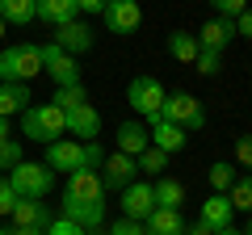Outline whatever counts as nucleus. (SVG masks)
<instances>
[{
    "label": "nucleus",
    "mask_w": 252,
    "mask_h": 235,
    "mask_svg": "<svg viewBox=\"0 0 252 235\" xmlns=\"http://www.w3.org/2000/svg\"><path fill=\"white\" fill-rule=\"evenodd\" d=\"M9 218H13V227H38V231H46L51 227V206L42 198H21Z\"/></svg>",
    "instance_id": "obj_15"
},
{
    "label": "nucleus",
    "mask_w": 252,
    "mask_h": 235,
    "mask_svg": "<svg viewBox=\"0 0 252 235\" xmlns=\"http://www.w3.org/2000/svg\"><path fill=\"white\" fill-rule=\"evenodd\" d=\"M4 29H9V26H4V21H0V38H4Z\"/></svg>",
    "instance_id": "obj_44"
},
{
    "label": "nucleus",
    "mask_w": 252,
    "mask_h": 235,
    "mask_svg": "<svg viewBox=\"0 0 252 235\" xmlns=\"http://www.w3.org/2000/svg\"><path fill=\"white\" fill-rule=\"evenodd\" d=\"M135 164H139V172H143V176H164V168H168V151L147 147V151L135 155Z\"/></svg>",
    "instance_id": "obj_25"
},
{
    "label": "nucleus",
    "mask_w": 252,
    "mask_h": 235,
    "mask_svg": "<svg viewBox=\"0 0 252 235\" xmlns=\"http://www.w3.org/2000/svg\"><path fill=\"white\" fill-rule=\"evenodd\" d=\"M231 218H235V206H231V198H227V193H210V198L202 202V223H206L210 231L231 227Z\"/></svg>",
    "instance_id": "obj_17"
},
{
    "label": "nucleus",
    "mask_w": 252,
    "mask_h": 235,
    "mask_svg": "<svg viewBox=\"0 0 252 235\" xmlns=\"http://www.w3.org/2000/svg\"><path fill=\"white\" fill-rule=\"evenodd\" d=\"M42 72L51 76L59 88H67V84H80V67H76V55L59 51L55 42H46V46H42Z\"/></svg>",
    "instance_id": "obj_9"
},
{
    "label": "nucleus",
    "mask_w": 252,
    "mask_h": 235,
    "mask_svg": "<svg viewBox=\"0 0 252 235\" xmlns=\"http://www.w3.org/2000/svg\"><path fill=\"white\" fill-rule=\"evenodd\" d=\"M38 17V0H0V21L4 26H30Z\"/></svg>",
    "instance_id": "obj_21"
},
{
    "label": "nucleus",
    "mask_w": 252,
    "mask_h": 235,
    "mask_svg": "<svg viewBox=\"0 0 252 235\" xmlns=\"http://www.w3.org/2000/svg\"><path fill=\"white\" fill-rule=\"evenodd\" d=\"M101 21L109 26V34H135L143 26V9H139V0H109Z\"/></svg>",
    "instance_id": "obj_10"
},
{
    "label": "nucleus",
    "mask_w": 252,
    "mask_h": 235,
    "mask_svg": "<svg viewBox=\"0 0 252 235\" xmlns=\"http://www.w3.org/2000/svg\"><path fill=\"white\" fill-rule=\"evenodd\" d=\"M34 76H42V46L13 42L0 51V84H30Z\"/></svg>",
    "instance_id": "obj_2"
},
{
    "label": "nucleus",
    "mask_w": 252,
    "mask_h": 235,
    "mask_svg": "<svg viewBox=\"0 0 252 235\" xmlns=\"http://www.w3.org/2000/svg\"><path fill=\"white\" fill-rule=\"evenodd\" d=\"M0 235H46V231H38V227H9V231H0Z\"/></svg>",
    "instance_id": "obj_40"
},
{
    "label": "nucleus",
    "mask_w": 252,
    "mask_h": 235,
    "mask_svg": "<svg viewBox=\"0 0 252 235\" xmlns=\"http://www.w3.org/2000/svg\"><path fill=\"white\" fill-rule=\"evenodd\" d=\"M235 164L252 172V135H240V139H235Z\"/></svg>",
    "instance_id": "obj_34"
},
{
    "label": "nucleus",
    "mask_w": 252,
    "mask_h": 235,
    "mask_svg": "<svg viewBox=\"0 0 252 235\" xmlns=\"http://www.w3.org/2000/svg\"><path fill=\"white\" fill-rule=\"evenodd\" d=\"M160 118L181 130H206V109H202V101L193 92H168L160 105Z\"/></svg>",
    "instance_id": "obj_4"
},
{
    "label": "nucleus",
    "mask_w": 252,
    "mask_h": 235,
    "mask_svg": "<svg viewBox=\"0 0 252 235\" xmlns=\"http://www.w3.org/2000/svg\"><path fill=\"white\" fill-rule=\"evenodd\" d=\"M235 34H240V38H248V42H252V9H244L240 17H235Z\"/></svg>",
    "instance_id": "obj_37"
},
{
    "label": "nucleus",
    "mask_w": 252,
    "mask_h": 235,
    "mask_svg": "<svg viewBox=\"0 0 252 235\" xmlns=\"http://www.w3.org/2000/svg\"><path fill=\"white\" fill-rule=\"evenodd\" d=\"M21 135L30 139V143H55V139H63L67 130H63V109L51 105V101H42V105H30L26 114H21Z\"/></svg>",
    "instance_id": "obj_3"
},
{
    "label": "nucleus",
    "mask_w": 252,
    "mask_h": 235,
    "mask_svg": "<svg viewBox=\"0 0 252 235\" xmlns=\"http://www.w3.org/2000/svg\"><path fill=\"white\" fill-rule=\"evenodd\" d=\"M105 235H147L143 223H135V218H118V223L105 227Z\"/></svg>",
    "instance_id": "obj_33"
},
{
    "label": "nucleus",
    "mask_w": 252,
    "mask_h": 235,
    "mask_svg": "<svg viewBox=\"0 0 252 235\" xmlns=\"http://www.w3.org/2000/svg\"><path fill=\"white\" fill-rule=\"evenodd\" d=\"M9 185H13V193H17V198H46V193L55 189V172L46 168V164L21 160L17 168L9 172Z\"/></svg>",
    "instance_id": "obj_5"
},
{
    "label": "nucleus",
    "mask_w": 252,
    "mask_h": 235,
    "mask_svg": "<svg viewBox=\"0 0 252 235\" xmlns=\"http://www.w3.org/2000/svg\"><path fill=\"white\" fill-rule=\"evenodd\" d=\"M63 130H67L72 139H80V143H89V139L101 135V114L84 101V105H76V109H67V114H63Z\"/></svg>",
    "instance_id": "obj_12"
},
{
    "label": "nucleus",
    "mask_w": 252,
    "mask_h": 235,
    "mask_svg": "<svg viewBox=\"0 0 252 235\" xmlns=\"http://www.w3.org/2000/svg\"><path fill=\"white\" fill-rule=\"evenodd\" d=\"M185 235H215V231H210V227L198 218V223H185Z\"/></svg>",
    "instance_id": "obj_39"
},
{
    "label": "nucleus",
    "mask_w": 252,
    "mask_h": 235,
    "mask_svg": "<svg viewBox=\"0 0 252 235\" xmlns=\"http://www.w3.org/2000/svg\"><path fill=\"white\" fill-rule=\"evenodd\" d=\"M152 147V130L143 126V122H122L118 126V151L122 155H139Z\"/></svg>",
    "instance_id": "obj_19"
},
{
    "label": "nucleus",
    "mask_w": 252,
    "mask_h": 235,
    "mask_svg": "<svg viewBox=\"0 0 252 235\" xmlns=\"http://www.w3.org/2000/svg\"><path fill=\"white\" fill-rule=\"evenodd\" d=\"M231 38H235V21H227V17H206V26L198 29V46L202 51H219L223 55L227 46H231Z\"/></svg>",
    "instance_id": "obj_14"
},
{
    "label": "nucleus",
    "mask_w": 252,
    "mask_h": 235,
    "mask_svg": "<svg viewBox=\"0 0 252 235\" xmlns=\"http://www.w3.org/2000/svg\"><path fill=\"white\" fill-rule=\"evenodd\" d=\"M21 160H26V155H21V143H17V139H4V143H0V172L9 176Z\"/></svg>",
    "instance_id": "obj_29"
},
{
    "label": "nucleus",
    "mask_w": 252,
    "mask_h": 235,
    "mask_svg": "<svg viewBox=\"0 0 252 235\" xmlns=\"http://www.w3.org/2000/svg\"><path fill=\"white\" fill-rule=\"evenodd\" d=\"M109 0H76V13H105Z\"/></svg>",
    "instance_id": "obj_38"
},
{
    "label": "nucleus",
    "mask_w": 252,
    "mask_h": 235,
    "mask_svg": "<svg viewBox=\"0 0 252 235\" xmlns=\"http://www.w3.org/2000/svg\"><path fill=\"white\" fill-rule=\"evenodd\" d=\"M89 235H105V227H89Z\"/></svg>",
    "instance_id": "obj_43"
},
{
    "label": "nucleus",
    "mask_w": 252,
    "mask_h": 235,
    "mask_svg": "<svg viewBox=\"0 0 252 235\" xmlns=\"http://www.w3.org/2000/svg\"><path fill=\"white\" fill-rule=\"evenodd\" d=\"M38 17L46 26H63L76 17V0H38Z\"/></svg>",
    "instance_id": "obj_23"
},
{
    "label": "nucleus",
    "mask_w": 252,
    "mask_h": 235,
    "mask_svg": "<svg viewBox=\"0 0 252 235\" xmlns=\"http://www.w3.org/2000/svg\"><path fill=\"white\" fill-rule=\"evenodd\" d=\"M97 176H101V185H105V193H122L126 185L139 181V164H135V155L114 151V155H105V164L97 168Z\"/></svg>",
    "instance_id": "obj_7"
},
{
    "label": "nucleus",
    "mask_w": 252,
    "mask_h": 235,
    "mask_svg": "<svg viewBox=\"0 0 252 235\" xmlns=\"http://www.w3.org/2000/svg\"><path fill=\"white\" fill-rule=\"evenodd\" d=\"M122 218H135V223H147V214L156 210V189L147 181H135V185H126L122 189Z\"/></svg>",
    "instance_id": "obj_11"
},
{
    "label": "nucleus",
    "mask_w": 252,
    "mask_h": 235,
    "mask_svg": "<svg viewBox=\"0 0 252 235\" xmlns=\"http://www.w3.org/2000/svg\"><path fill=\"white\" fill-rule=\"evenodd\" d=\"M46 168L59 176V172H80V168H89L84 164V143L80 139H55V143H46Z\"/></svg>",
    "instance_id": "obj_8"
},
{
    "label": "nucleus",
    "mask_w": 252,
    "mask_h": 235,
    "mask_svg": "<svg viewBox=\"0 0 252 235\" xmlns=\"http://www.w3.org/2000/svg\"><path fill=\"white\" fill-rule=\"evenodd\" d=\"M210 9H215V17H227V21H235L244 9H248V0H210Z\"/></svg>",
    "instance_id": "obj_31"
},
{
    "label": "nucleus",
    "mask_w": 252,
    "mask_h": 235,
    "mask_svg": "<svg viewBox=\"0 0 252 235\" xmlns=\"http://www.w3.org/2000/svg\"><path fill=\"white\" fill-rule=\"evenodd\" d=\"M143 231H147V235H185V218H181V210L156 206L152 214H147Z\"/></svg>",
    "instance_id": "obj_18"
},
{
    "label": "nucleus",
    "mask_w": 252,
    "mask_h": 235,
    "mask_svg": "<svg viewBox=\"0 0 252 235\" xmlns=\"http://www.w3.org/2000/svg\"><path fill=\"white\" fill-rule=\"evenodd\" d=\"M244 235H252V223H248V227H244Z\"/></svg>",
    "instance_id": "obj_45"
},
{
    "label": "nucleus",
    "mask_w": 252,
    "mask_h": 235,
    "mask_svg": "<svg viewBox=\"0 0 252 235\" xmlns=\"http://www.w3.org/2000/svg\"><path fill=\"white\" fill-rule=\"evenodd\" d=\"M30 84H0V118H13V114H26L30 109Z\"/></svg>",
    "instance_id": "obj_20"
},
{
    "label": "nucleus",
    "mask_w": 252,
    "mask_h": 235,
    "mask_svg": "<svg viewBox=\"0 0 252 235\" xmlns=\"http://www.w3.org/2000/svg\"><path fill=\"white\" fill-rule=\"evenodd\" d=\"M147 130H152V147H160V151H185V143H189V135L181 126H172V122H164V118H152L147 122Z\"/></svg>",
    "instance_id": "obj_16"
},
{
    "label": "nucleus",
    "mask_w": 252,
    "mask_h": 235,
    "mask_svg": "<svg viewBox=\"0 0 252 235\" xmlns=\"http://www.w3.org/2000/svg\"><path fill=\"white\" fill-rule=\"evenodd\" d=\"M46 235H89V227L72 223V218H51V227H46Z\"/></svg>",
    "instance_id": "obj_32"
},
{
    "label": "nucleus",
    "mask_w": 252,
    "mask_h": 235,
    "mask_svg": "<svg viewBox=\"0 0 252 235\" xmlns=\"http://www.w3.org/2000/svg\"><path fill=\"white\" fill-rule=\"evenodd\" d=\"M227 198H231V206H235V210H248V214H252V172L235 176V185L227 189Z\"/></svg>",
    "instance_id": "obj_28"
},
{
    "label": "nucleus",
    "mask_w": 252,
    "mask_h": 235,
    "mask_svg": "<svg viewBox=\"0 0 252 235\" xmlns=\"http://www.w3.org/2000/svg\"><path fill=\"white\" fill-rule=\"evenodd\" d=\"M193 67H198V76H219V67H223V55L219 51H198V59H193Z\"/></svg>",
    "instance_id": "obj_30"
},
{
    "label": "nucleus",
    "mask_w": 252,
    "mask_h": 235,
    "mask_svg": "<svg viewBox=\"0 0 252 235\" xmlns=\"http://www.w3.org/2000/svg\"><path fill=\"white\" fill-rule=\"evenodd\" d=\"M84 164H89L93 172H97L101 164H105V151H101V143H97V139H89V143H84Z\"/></svg>",
    "instance_id": "obj_35"
},
{
    "label": "nucleus",
    "mask_w": 252,
    "mask_h": 235,
    "mask_svg": "<svg viewBox=\"0 0 252 235\" xmlns=\"http://www.w3.org/2000/svg\"><path fill=\"white\" fill-rule=\"evenodd\" d=\"M215 235H244V231H235V227H223V231H215Z\"/></svg>",
    "instance_id": "obj_42"
},
{
    "label": "nucleus",
    "mask_w": 252,
    "mask_h": 235,
    "mask_svg": "<svg viewBox=\"0 0 252 235\" xmlns=\"http://www.w3.org/2000/svg\"><path fill=\"white\" fill-rule=\"evenodd\" d=\"M59 51H67V55H84V51H93V29L84 26V21H63V26H55V38H51Z\"/></svg>",
    "instance_id": "obj_13"
},
{
    "label": "nucleus",
    "mask_w": 252,
    "mask_h": 235,
    "mask_svg": "<svg viewBox=\"0 0 252 235\" xmlns=\"http://www.w3.org/2000/svg\"><path fill=\"white\" fill-rule=\"evenodd\" d=\"M105 185H101V176L93 168H80L67 176V185H63V218H72V223L80 227H101L105 223Z\"/></svg>",
    "instance_id": "obj_1"
},
{
    "label": "nucleus",
    "mask_w": 252,
    "mask_h": 235,
    "mask_svg": "<svg viewBox=\"0 0 252 235\" xmlns=\"http://www.w3.org/2000/svg\"><path fill=\"white\" fill-rule=\"evenodd\" d=\"M9 139V118H0V143Z\"/></svg>",
    "instance_id": "obj_41"
},
{
    "label": "nucleus",
    "mask_w": 252,
    "mask_h": 235,
    "mask_svg": "<svg viewBox=\"0 0 252 235\" xmlns=\"http://www.w3.org/2000/svg\"><path fill=\"white\" fill-rule=\"evenodd\" d=\"M89 101V88L84 84H67V88H55V97H51V105H59L63 114L67 109H76V105H84Z\"/></svg>",
    "instance_id": "obj_27"
},
{
    "label": "nucleus",
    "mask_w": 252,
    "mask_h": 235,
    "mask_svg": "<svg viewBox=\"0 0 252 235\" xmlns=\"http://www.w3.org/2000/svg\"><path fill=\"white\" fill-rule=\"evenodd\" d=\"M235 164H227V160H219V164H210V193H227L235 185Z\"/></svg>",
    "instance_id": "obj_26"
},
{
    "label": "nucleus",
    "mask_w": 252,
    "mask_h": 235,
    "mask_svg": "<svg viewBox=\"0 0 252 235\" xmlns=\"http://www.w3.org/2000/svg\"><path fill=\"white\" fill-rule=\"evenodd\" d=\"M164 84L156 80V76H135V80L126 84V105L135 109V114H143L147 122L152 118H160V105H164Z\"/></svg>",
    "instance_id": "obj_6"
},
{
    "label": "nucleus",
    "mask_w": 252,
    "mask_h": 235,
    "mask_svg": "<svg viewBox=\"0 0 252 235\" xmlns=\"http://www.w3.org/2000/svg\"><path fill=\"white\" fill-rule=\"evenodd\" d=\"M4 181H9V176H4V172H0V185H4Z\"/></svg>",
    "instance_id": "obj_46"
},
{
    "label": "nucleus",
    "mask_w": 252,
    "mask_h": 235,
    "mask_svg": "<svg viewBox=\"0 0 252 235\" xmlns=\"http://www.w3.org/2000/svg\"><path fill=\"white\" fill-rule=\"evenodd\" d=\"M17 193H13V185L9 181H4V185H0V214H13V206H17Z\"/></svg>",
    "instance_id": "obj_36"
},
{
    "label": "nucleus",
    "mask_w": 252,
    "mask_h": 235,
    "mask_svg": "<svg viewBox=\"0 0 252 235\" xmlns=\"http://www.w3.org/2000/svg\"><path fill=\"white\" fill-rule=\"evenodd\" d=\"M198 34H189V29H172L168 34V55L177 59V63H193L198 59Z\"/></svg>",
    "instance_id": "obj_22"
},
{
    "label": "nucleus",
    "mask_w": 252,
    "mask_h": 235,
    "mask_svg": "<svg viewBox=\"0 0 252 235\" xmlns=\"http://www.w3.org/2000/svg\"><path fill=\"white\" fill-rule=\"evenodd\" d=\"M152 189H156V206L181 210V202H185V185H181V181H172V176H160V181H156Z\"/></svg>",
    "instance_id": "obj_24"
}]
</instances>
